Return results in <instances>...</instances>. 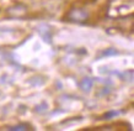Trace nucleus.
Listing matches in <instances>:
<instances>
[{
  "label": "nucleus",
  "instance_id": "1",
  "mask_svg": "<svg viewBox=\"0 0 134 131\" xmlns=\"http://www.w3.org/2000/svg\"><path fill=\"white\" fill-rule=\"evenodd\" d=\"M90 14L82 8H71L65 12L63 21L71 22V24H85L89 20Z\"/></svg>",
  "mask_w": 134,
  "mask_h": 131
},
{
  "label": "nucleus",
  "instance_id": "2",
  "mask_svg": "<svg viewBox=\"0 0 134 131\" xmlns=\"http://www.w3.org/2000/svg\"><path fill=\"white\" fill-rule=\"evenodd\" d=\"M29 9L24 4H15L6 10V15L10 19H25L27 16Z\"/></svg>",
  "mask_w": 134,
  "mask_h": 131
},
{
  "label": "nucleus",
  "instance_id": "3",
  "mask_svg": "<svg viewBox=\"0 0 134 131\" xmlns=\"http://www.w3.org/2000/svg\"><path fill=\"white\" fill-rule=\"evenodd\" d=\"M38 32L46 42H49V43L52 42V30L48 25H41L38 27Z\"/></svg>",
  "mask_w": 134,
  "mask_h": 131
},
{
  "label": "nucleus",
  "instance_id": "4",
  "mask_svg": "<svg viewBox=\"0 0 134 131\" xmlns=\"http://www.w3.org/2000/svg\"><path fill=\"white\" fill-rule=\"evenodd\" d=\"M77 85H79V88H80L82 92H90L93 87V79L90 77H85L79 82Z\"/></svg>",
  "mask_w": 134,
  "mask_h": 131
},
{
  "label": "nucleus",
  "instance_id": "5",
  "mask_svg": "<svg viewBox=\"0 0 134 131\" xmlns=\"http://www.w3.org/2000/svg\"><path fill=\"white\" fill-rule=\"evenodd\" d=\"M9 130L10 131H29V130H35L33 129V126L31 125V124L29 123H24V124H17V125H15V126H11L9 127Z\"/></svg>",
  "mask_w": 134,
  "mask_h": 131
},
{
  "label": "nucleus",
  "instance_id": "6",
  "mask_svg": "<svg viewBox=\"0 0 134 131\" xmlns=\"http://www.w3.org/2000/svg\"><path fill=\"white\" fill-rule=\"evenodd\" d=\"M118 114H119V111H108V113H106L103 115V119H111L113 116H117Z\"/></svg>",
  "mask_w": 134,
  "mask_h": 131
},
{
  "label": "nucleus",
  "instance_id": "7",
  "mask_svg": "<svg viewBox=\"0 0 134 131\" xmlns=\"http://www.w3.org/2000/svg\"><path fill=\"white\" fill-rule=\"evenodd\" d=\"M111 54H118V52L113 48H110V49H107V51H105L102 53V56H111Z\"/></svg>",
  "mask_w": 134,
  "mask_h": 131
},
{
  "label": "nucleus",
  "instance_id": "8",
  "mask_svg": "<svg viewBox=\"0 0 134 131\" xmlns=\"http://www.w3.org/2000/svg\"><path fill=\"white\" fill-rule=\"evenodd\" d=\"M46 107H47V104H46V103H43V104H42V107H37L36 111H38V113H43V111L46 110V109H43V108H46Z\"/></svg>",
  "mask_w": 134,
  "mask_h": 131
}]
</instances>
